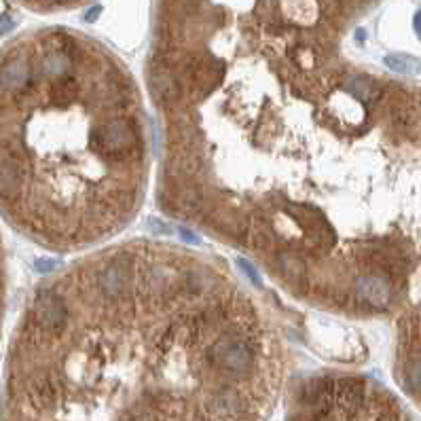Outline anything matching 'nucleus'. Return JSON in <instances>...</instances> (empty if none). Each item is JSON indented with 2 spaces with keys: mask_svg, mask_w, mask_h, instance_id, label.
Instances as JSON below:
<instances>
[{
  "mask_svg": "<svg viewBox=\"0 0 421 421\" xmlns=\"http://www.w3.org/2000/svg\"><path fill=\"white\" fill-rule=\"evenodd\" d=\"M70 320L68 303L55 290H41L30 309V326L43 339L60 337Z\"/></svg>",
  "mask_w": 421,
  "mask_h": 421,
  "instance_id": "obj_1",
  "label": "nucleus"
},
{
  "mask_svg": "<svg viewBox=\"0 0 421 421\" xmlns=\"http://www.w3.org/2000/svg\"><path fill=\"white\" fill-rule=\"evenodd\" d=\"M32 83L30 60L21 53L6 58L0 66V100L9 95H21Z\"/></svg>",
  "mask_w": 421,
  "mask_h": 421,
  "instance_id": "obj_2",
  "label": "nucleus"
},
{
  "mask_svg": "<svg viewBox=\"0 0 421 421\" xmlns=\"http://www.w3.org/2000/svg\"><path fill=\"white\" fill-rule=\"evenodd\" d=\"M21 184H23V169L19 161L11 153L0 151V199L2 201L17 199Z\"/></svg>",
  "mask_w": 421,
  "mask_h": 421,
  "instance_id": "obj_3",
  "label": "nucleus"
},
{
  "mask_svg": "<svg viewBox=\"0 0 421 421\" xmlns=\"http://www.w3.org/2000/svg\"><path fill=\"white\" fill-rule=\"evenodd\" d=\"M385 66L398 75H417L421 70V62L417 58H411V55H405V53H396V55H388L385 60Z\"/></svg>",
  "mask_w": 421,
  "mask_h": 421,
  "instance_id": "obj_4",
  "label": "nucleus"
},
{
  "mask_svg": "<svg viewBox=\"0 0 421 421\" xmlns=\"http://www.w3.org/2000/svg\"><path fill=\"white\" fill-rule=\"evenodd\" d=\"M15 28V19L11 15H0V34H6Z\"/></svg>",
  "mask_w": 421,
  "mask_h": 421,
  "instance_id": "obj_5",
  "label": "nucleus"
},
{
  "mask_svg": "<svg viewBox=\"0 0 421 421\" xmlns=\"http://www.w3.org/2000/svg\"><path fill=\"white\" fill-rule=\"evenodd\" d=\"M55 265H58L55 260H43V258H38V260H36L38 271H49V269H53Z\"/></svg>",
  "mask_w": 421,
  "mask_h": 421,
  "instance_id": "obj_6",
  "label": "nucleus"
},
{
  "mask_svg": "<svg viewBox=\"0 0 421 421\" xmlns=\"http://www.w3.org/2000/svg\"><path fill=\"white\" fill-rule=\"evenodd\" d=\"M413 26H415V32H417V36H420V41H421V11L415 13V17H413Z\"/></svg>",
  "mask_w": 421,
  "mask_h": 421,
  "instance_id": "obj_7",
  "label": "nucleus"
}]
</instances>
